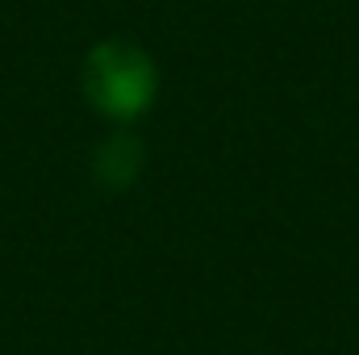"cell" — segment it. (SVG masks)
Segmentation results:
<instances>
[{
    "mask_svg": "<svg viewBox=\"0 0 359 355\" xmlns=\"http://www.w3.org/2000/svg\"><path fill=\"white\" fill-rule=\"evenodd\" d=\"M80 88H84V100L100 117H109L117 126H130V121H138V117H147L155 109L159 67L138 42L104 38L84 55Z\"/></svg>",
    "mask_w": 359,
    "mask_h": 355,
    "instance_id": "6da1fadb",
    "label": "cell"
},
{
    "mask_svg": "<svg viewBox=\"0 0 359 355\" xmlns=\"http://www.w3.org/2000/svg\"><path fill=\"white\" fill-rule=\"evenodd\" d=\"M147 172V147L138 134L130 130H113L109 138H100V147L92 151V180L104 192H126L134 188Z\"/></svg>",
    "mask_w": 359,
    "mask_h": 355,
    "instance_id": "7a4b0ae2",
    "label": "cell"
}]
</instances>
